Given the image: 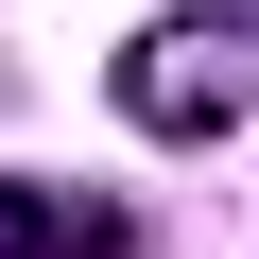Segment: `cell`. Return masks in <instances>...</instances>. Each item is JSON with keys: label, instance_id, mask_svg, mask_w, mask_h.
I'll return each instance as SVG.
<instances>
[{"label": "cell", "instance_id": "7a4b0ae2", "mask_svg": "<svg viewBox=\"0 0 259 259\" xmlns=\"http://www.w3.org/2000/svg\"><path fill=\"white\" fill-rule=\"evenodd\" d=\"M0 259H139V225H121L104 190H35V173H0Z\"/></svg>", "mask_w": 259, "mask_h": 259}, {"label": "cell", "instance_id": "6da1fadb", "mask_svg": "<svg viewBox=\"0 0 259 259\" xmlns=\"http://www.w3.org/2000/svg\"><path fill=\"white\" fill-rule=\"evenodd\" d=\"M121 121L139 139H225V121H259V18H156V35H121Z\"/></svg>", "mask_w": 259, "mask_h": 259}]
</instances>
